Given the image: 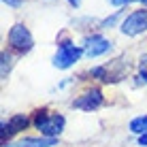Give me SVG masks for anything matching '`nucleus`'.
Returning a JSON list of instances; mask_svg holds the SVG:
<instances>
[{"label":"nucleus","instance_id":"obj_1","mask_svg":"<svg viewBox=\"0 0 147 147\" xmlns=\"http://www.w3.org/2000/svg\"><path fill=\"white\" fill-rule=\"evenodd\" d=\"M32 126L40 132V136L58 139L64 132V128H66V117L62 113H53L47 107H43L32 113Z\"/></svg>","mask_w":147,"mask_h":147},{"label":"nucleus","instance_id":"obj_2","mask_svg":"<svg viewBox=\"0 0 147 147\" xmlns=\"http://www.w3.org/2000/svg\"><path fill=\"white\" fill-rule=\"evenodd\" d=\"M81 55H83V47H81V45H77L70 38H62L58 43V49H55V53H53L51 64L60 70H66V68L75 66V64L79 62Z\"/></svg>","mask_w":147,"mask_h":147},{"label":"nucleus","instance_id":"obj_3","mask_svg":"<svg viewBox=\"0 0 147 147\" xmlns=\"http://www.w3.org/2000/svg\"><path fill=\"white\" fill-rule=\"evenodd\" d=\"M7 45H9L11 51L24 55V53L32 51L34 36L28 30V26H24V24H13V26L9 28V34H7Z\"/></svg>","mask_w":147,"mask_h":147},{"label":"nucleus","instance_id":"obj_4","mask_svg":"<svg viewBox=\"0 0 147 147\" xmlns=\"http://www.w3.org/2000/svg\"><path fill=\"white\" fill-rule=\"evenodd\" d=\"M126 70H128V64L121 62V60H113L109 64H100V66L90 68V75L94 79H98L100 83H117V81L124 79Z\"/></svg>","mask_w":147,"mask_h":147},{"label":"nucleus","instance_id":"obj_5","mask_svg":"<svg viewBox=\"0 0 147 147\" xmlns=\"http://www.w3.org/2000/svg\"><path fill=\"white\" fill-rule=\"evenodd\" d=\"M30 124H32V119H30L26 113H15L9 119H4L2 124H0V143H2V147L7 143H11L13 136L19 134L22 130H26Z\"/></svg>","mask_w":147,"mask_h":147},{"label":"nucleus","instance_id":"obj_6","mask_svg":"<svg viewBox=\"0 0 147 147\" xmlns=\"http://www.w3.org/2000/svg\"><path fill=\"white\" fill-rule=\"evenodd\" d=\"M119 32L124 36H139V34L147 32V9H139V11L128 13L119 24Z\"/></svg>","mask_w":147,"mask_h":147},{"label":"nucleus","instance_id":"obj_7","mask_svg":"<svg viewBox=\"0 0 147 147\" xmlns=\"http://www.w3.org/2000/svg\"><path fill=\"white\" fill-rule=\"evenodd\" d=\"M83 55L88 60H94V58H100V55H105V53H109L111 51V47H113V43L107 38V36H102V34H88V36L83 38Z\"/></svg>","mask_w":147,"mask_h":147},{"label":"nucleus","instance_id":"obj_8","mask_svg":"<svg viewBox=\"0 0 147 147\" xmlns=\"http://www.w3.org/2000/svg\"><path fill=\"white\" fill-rule=\"evenodd\" d=\"M105 105V96L100 92L98 88H92V90H85L83 94H79L77 98L70 102V107L73 109H79V111H88V113H92V111L100 109Z\"/></svg>","mask_w":147,"mask_h":147},{"label":"nucleus","instance_id":"obj_9","mask_svg":"<svg viewBox=\"0 0 147 147\" xmlns=\"http://www.w3.org/2000/svg\"><path fill=\"white\" fill-rule=\"evenodd\" d=\"M58 139H49V136H24L19 141H11L4 147H55Z\"/></svg>","mask_w":147,"mask_h":147},{"label":"nucleus","instance_id":"obj_10","mask_svg":"<svg viewBox=\"0 0 147 147\" xmlns=\"http://www.w3.org/2000/svg\"><path fill=\"white\" fill-rule=\"evenodd\" d=\"M128 128H130V132L136 134V136L145 134V132H147V113H143V115H136L134 119H130Z\"/></svg>","mask_w":147,"mask_h":147},{"label":"nucleus","instance_id":"obj_11","mask_svg":"<svg viewBox=\"0 0 147 147\" xmlns=\"http://www.w3.org/2000/svg\"><path fill=\"white\" fill-rule=\"evenodd\" d=\"M13 68V53L7 51V49H2V53H0V77L7 79V75L11 73Z\"/></svg>","mask_w":147,"mask_h":147},{"label":"nucleus","instance_id":"obj_12","mask_svg":"<svg viewBox=\"0 0 147 147\" xmlns=\"http://www.w3.org/2000/svg\"><path fill=\"white\" fill-rule=\"evenodd\" d=\"M136 85H141V83H147V55H143L141 58V62H139V75H136Z\"/></svg>","mask_w":147,"mask_h":147},{"label":"nucleus","instance_id":"obj_13","mask_svg":"<svg viewBox=\"0 0 147 147\" xmlns=\"http://www.w3.org/2000/svg\"><path fill=\"white\" fill-rule=\"evenodd\" d=\"M119 17H121V11H115L113 15H111V17H107V19H102V22L98 24V28H100V30H107V28H113L115 24L119 22ZM119 24H121V22H119Z\"/></svg>","mask_w":147,"mask_h":147},{"label":"nucleus","instance_id":"obj_14","mask_svg":"<svg viewBox=\"0 0 147 147\" xmlns=\"http://www.w3.org/2000/svg\"><path fill=\"white\" fill-rule=\"evenodd\" d=\"M2 4H7V7H11V9H19L24 4V0H2Z\"/></svg>","mask_w":147,"mask_h":147},{"label":"nucleus","instance_id":"obj_15","mask_svg":"<svg viewBox=\"0 0 147 147\" xmlns=\"http://www.w3.org/2000/svg\"><path fill=\"white\" fill-rule=\"evenodd\" d=\"M111 4H113V7H126V4H130V2H136V0H109Z\"/></svg>","mask_w":147,"mask_h":147},{"label":"nucleus","instance_id":"obj_16","mask_svg":"<svg viewBox=\"0 0 147 147\" xmlns=\"http://www.w3.org/2000/svg\"><path fill=\"white\" fill-rule=\"evenodd\" d=\"M139 145H141V147H147V132L139 136Z\"/></svg>","mask_w":147,"mask_h":147},{"label":"nucleus","instance_id":"obj_17","mask_svg":"<svg viewBox=\"0 0 147 147\" xmlns=\"http://www.w3.org/2000/svg\"><path fill=\"white\" fill-rule=\"evenodd\" d=\"M66 2H68L73 9H79V7H81V0H66Z\"/></svg>","mask_w":147,"mask_h":147}]
</instances>
